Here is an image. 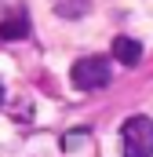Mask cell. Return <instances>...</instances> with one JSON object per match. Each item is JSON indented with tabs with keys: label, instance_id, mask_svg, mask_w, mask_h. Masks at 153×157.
<instances>
[{
	"label": "cell",
	"instance_id": "cell-2",
	"mask_svg": "<svg viewBox=\"0 0 153 157\" xmlns=\"http://www.w3.org/2000/svg\"><path fill=\"white\" fill-rule=\"evenodd\" d=\"M69 80H73L76 91H99L110 84V62L102 55H88V59H76L73 70H69Z\"/></svg>",
	"mask_w": 153,
	"mask_h": 157
},
{
	"label": "cell",
	"instance_id": "cell-1",
	"mask_svg": "<svg viewBox=\"0 0 153 157\" xmlns=\"http://www.w3.org/2000/svg\"><path fill=\"white\" fill-rule=\"evenodd\" d=\"M120 143H124V157H153V121L142 113L128 117L120 128Z\"/></svg>",
	"mask_w": 153,
	"mask_h": 157
},
{
	"label": "cell",
	"instance_id": "cell-4",
	"mask_svg": "<svg viewBox=\"0 0 153 157\" xmlns=\"http://www.w3.org/2000/svg\"><path fill=\"white\" fill-rule=\"evenodd\" d=\"M113 59L124 62V66H135V62L142 59V44H139L135 37H117L113 40Z\"/></svg>",
	"mask_w": 153,
	"mask_h": 157
},
{
	"label": "cell",
	"instance_id": "cell-3",
	"mask_svg": "<svg viewBox=\"0 0 153 157\" xmlns=\"http://www.w3.org/2000/svg\"><path fill=\"white\" fill-rule=\"evenodd\" d=\"M22 37H29V18H26V11H11L0 22V40L11 44V40H22Z\"/></svg>",
	"mask_w": 153,
	"mask_h": 157
},
{
	"label": "cell",
	"instance_id": "cell-5",
	"mask_svg": "<svg viewBox=\"0 0 153 157\" xmlns=\"http://www.w3.org/2000/svg\"><path fill=\"white\" fill-rule=\"evenodd\" d=\"M0 102H4V84H0Z\"/></svg>",
	"mask_w": 153,
	"mask_h": 157
}]
</instances>
